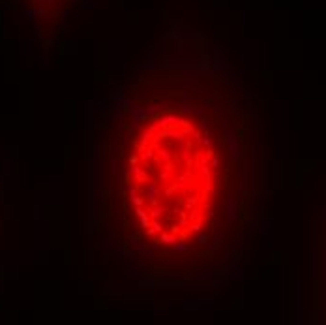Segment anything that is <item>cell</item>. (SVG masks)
<instances>
[{"label":"cell","mask_w":326,"mask_h":325,"mask_svg":"<svg viewBox=\"0 0 326 325\" xmlns=\"http://www.w3.org/2000/svg\"><path fill=\"white\" fill-rule=\"evenodd\" d=\"M247 90L210 58L133 68L92 124L94 231L122 274L214 288L242 258L249 211Z\"/></svg>","instance_id":"cell-1"}]
</instances>
